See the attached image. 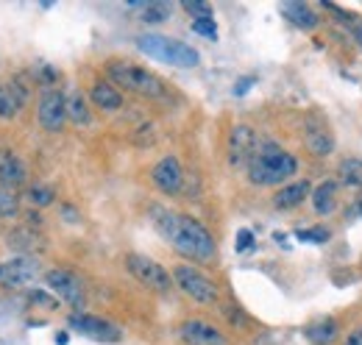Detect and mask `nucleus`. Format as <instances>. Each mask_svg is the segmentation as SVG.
Wrapping results in <instances>:
<instances>
[{
    "mask_svg": "<svg viewBox=\"0 0 362 345\" xmlns=\"http://www.w3.org/2000/svg\"><path fill=\"white\" fill-rule=\"evenodd\" d=\"M151 181H153V187H156L159 192H165V195L181 192V187H184V170H181L179 159H176V156L159 159V162L153 165V170H151Z\"/></svg>",
    "mask_w": 362,
    "mask_h": 345,
    "instance_id": "f8f14e48",
    "label": "nucleus"
},
{
    "mask_svg": "<svg viewBox=\"0 0 362 345\" xmlns=\"http://www.w3.org/2000/svg\"><path fill=\"white\" fill-rule=\"evenodd\" d=\"M25 181H28V170H25L23 159L17 153L0 151V187L14 192V189L25 187Z\"/></svg>",
    "mask_w": 362,
    "mask_h": 345,
    "instance_id": "4468645a",
    "label": "nucleus"
},
{
    "mask_svg": "<svg viewBox=\"0 0 362 345\" xmlns=\"http://www.w3.org/2000/svg\"><path fill=\"white\" fill-rule=\"evenodd\" d=\"M17 209H20L17 195H14L11 189L0 187V217H14V215H17Z\"/></svg>",
    "mask_w": 362,
    "mask_h": 345,
    "instance_id": "a878e982",
    "label": "nucleus"
},
{
    "mask_svg": "<svg viewBox=\"0 0 362 345\" xmlns=\"http://www.w3.org/2000/svg\"><path fill=\"white\" fill-rule=\"evenodd\" d=\"M192 31L206 37V40H218V28H215V20L212 17H204V20H192Z\"/></svg>",
    "mask_w": 362,
    "mask_h": 345,
    "instance_id": "cd10ccee",
    "label": "nucleus"
},
{
    "mask_svg": "<svg viewBox=\"0 0 362 345\" xmlns=\"http://www.w3.org/2000/svg\"><path fill=\"white\" fill-rule=\"evenodd\" d=\"M234 248H237V254H248L254 248V231L240 228L237 231V240H234Z\"/></svg>",
    "mask_w": 362,
    "mask_h": 345,
    "instance_id": "c756f323",
    "label": "nucleus"
},
{
    "mask_svg": "<svg viewBox=\"0 0 362 345\" xmlns=\"http://www.w3.org/2000/svg\"><path fill=\"white\" fill-rule=\"evenodd\" d=\"M254 84H257V78H254V76H245V78H240V81L234 84V95H245V92H248V89H251Z\"/></svg>",
    "mask_w": 362,
    "mask_h": 345,
    "instance_id": "2f4dec72",
    "label": "nucleus"
},
{
    "mask_svg": "<svg viewBox=\"0 0 362 345\" xmlns=\"http://www.w3.org/2000/svg\"><path fill=\"white\" fill-rule=\"evenodd\" d=\"M307 148H310L315 156L332 153V151H334V136H332V131L313 120V123L307 126Z\"/></svg>",
    "mask_w": 362,
    "mask_h": 345,
    "instance_id": "a211bd4d",
    "label": "nucleus"
},
{
    "mask_svg": "<svg viewBox=\"0 0 362 345\" xmlns=\"http://www.w3.org/2000/svg\"><path fill=\"white\" fill-rule=\"evenodd\" d=\"M173 284L179 287L187 298H192L195 303L209 306V303L218 301V284L209 281L201 270H195V267H189V264L173 267Z\"/></svg>",
    "mask_w": 362,
    "mask_h": 345,
    "instance_id": "423d86ee",
    "label": "nucleus"
},
{
    "mask_svg": "<svg viewBox=\"0 0 362 345\" xmlns=\"http://www.w3.org/2000/svg\"><path fill=\"white\" fill-rule=\"evenodd\" d=\"M298 170V159L287 151H281L271 139H259L257 142V153L248 162V178L257 187H273L287 181L290 175Z\"/></svg>",
    "mask_w": 362,
    "mask_h": 345,
    "instance_id": "f03ea898",
    "label": "nucleus"
},
{
    "mask_svg": "<svg viewBox=\"0 0 362 345\" xmlns=\"http://www.w3.org/2000/svg\"><path fill=\"white\" fill-rule=\"evenodd\" d=\"M257 131L251 126H234L228 134V165L231 168H248L251 156L257 153Z\"/></svg>",
    "mask_w": 362,
    "mask_h": 345,
    "instance_id": "9d476101",
    "label": "nucleus"
},
{
    "mask_svg": "<svg viewBox=\"0 0 362 345\" xmlns=\"http://www.w3.org/2000/svg\"><path fill=\"white\" fill-rule=\"evenodd\" d=\"M64 100H67V120H73L76 126H87L90 123V109H87L84 95L78 89H70L64 95Z\"/></svg>",
    "mask_w": 362,
    "mask_h": 345,
    "instance_id": "412c9836",
    "label": "nucleus"
},
{
    "mask_svg": "<svg viewBox=\"0 0 362 345\" xmlns=\"http://www.w3.org/2000/svg\"><path fill=\"white\" fill-rule=\"evenodd\" d=\"M40 273V262L31 257H14L8 262H0V284L6 287H25Z\"/></svg>",
    "mask_w": 362,
    "mask_h": 345,
    "instance_id": "9b49d317",
    "label": "nucleus"
},
{
    "mask_svg": "<svg viewBox=\"0 0 362 345\" xmlns=\"http://www.w3.org/2000/svg\"><path fill=\"white\" fill-rule=\"evenodd\" d=\"M126 267H129V273L134 276L136 281L142 284V287H148L151 293H170V287H173V276L156 262V259L151 257H142V254H129L126 257Z\"/></svg>",
    "mask_w": 362,
    "mask_h": 345,
    "instance_id": "39448f33",
    "label": "nucleus"
},
{
    "mask_svg": "<svg viewBox=\"0 0 362 345\" xmlns=\"http://www.w3.org/2000/svg\"><path fill=\"white\" fill-rule=\"evenodd\" d=\"M67 326L76 329L78 334L95 340V343H120L123 340V332L115 323H109L103 317H95V315H81V312L78 315H70L67 317Z\"/></svg>",
    "mask_w": 362,
    "mask_h": 345,
    "instance_id": "0eeeda50",
    "label": "nucleus"
},
{
    "mask_svg": "<svg viewBox=\"0 0 362 345\" xmlns=\"http://www.w3.org/2000/svg\"><path fill=\"white\" fill-rule=\"evenodd\" d=\"M67 340H70V337H67V334H64V332H62V334H59V337H56V343H59V345H67Z\"/></svg>",
    "mask_w": 362,
    "mask_h": 345,
    "instance_id": "f704fd0d",
    "label": "nucleus"
},
{
    "mask_svg": "<svg viewBox=\"0 0 362 345\" xmlns=\"http://www.w3.org/2000/svg\"><path fill=\"white\" fill-rule=\"evenodd\" d=\"M337 178H340L346 187H362V159H357V156L346 159V162L337 168Z\"/></svg>",
    "mask_w": 362,
    "mask_h": 345,
    "instance_id": "4be33fe9",
    "label": "nucleus"
},
{
    "mask_svg": "<svg viewBox=\"0 0 362 345\" xmlns=\"http://www.w3.org/2000/svg\"><path fill=\"white\" fill-rule=\"evenodd\" d=\"M37 120L45 131H62L67 123V100L59 89L47 86L37 103Z\"/></svg>",
    "mask_w": 362,
    "mask_h": 345,
    "instance_id": "1a4fd4ad",
    "label": "nucleus"
},
{
    "mask_svg": "<svg viewBox=\"0 0 362 345\" xmlns=\"http://www.w3.org/2000/svg\"><path fill=\"white\" fill-rule=\"evenodd\" d=\"M357 212H360V215H362V198H360V201H357Z\"/></svg>",
    "mask_w": 362,
    "mask_h": 345,
    "instance_id": "c9c22d12",
    "label": "nucleus"
},
{
    "mask_svg": "<svg viewBox=\"0 0 362 345\" xmlns=\"http://www.w3.org/2000/svg\"><path fill=\"white\" fill-rule=\"evenodd\" d=\"M296 237H298L301 242H329V237H332V234L320 226V228H307V231L301 228V231H296Z\"/></svg>",
    "mask_w": 362,
    "mask_h": 345,
    "instance_id": "c85d7f7f",
    "label": "nucleus"
},
{
    "mask_svg": "<svg viewBox=\"0 0 362 345\" xmlns=\"http://www.w3.org/2000/svg\"><path fill=\"white\" fill-rule=\"evenodd\" d=\"M28 301L40 303V306H47V309H53V306H56V298H47L42 290H31V293H28Z\"/></svg>",
    "mask_w": 362,
    "mask_h": 345,
    "instance_id": "7c9ffc66",
    "label": "nucleus"
},
{
    "mask_svg": "<svg viewBox=\"0 0 362 345\" xmlns=\"http://www.w3.org/2000/svg\"><path fill=\"white\" fill-rule=\"evenodd\" d=\"M90 100L103 112H117L123 106V92L112 81H95L90 89Z\"/></svg>",
    "mask_w": 362,
    "mask_h": 345,
    "instance_id": "dca6fc26",
    "label": "nucleus"
},
{
    "mask_svg": "<svg viewBox=\"0 0 362 345\" xmlns=\"http://www.w3.org/2000/svg\"><path fill=\"white\" fill-rule=\"evenodd\" d=\"M313 209L315 215H332L337 209V184L323 181L313 189Z\"/></svg>",
    "mask_w": 362,
    "mask_h": 345,
    "instance_id": "6ab92c4d",
    "label": "nucleus"
},
{
    "mask_svg": "<svg viewBox=\"0 0 362 345\" xmlns=\"http://www.w3.org/2000/svg\"><path fill=\"white\" fill-rule=\"evenodd\" d=\"M170 17V6L168 3H148L145 8H142V20L145 23H162V20H168Z\"/></svg>",
    "mask_w": 362,
    "mask_h": 345,
    "instance_id": "393cba45",
    "label": "nucleus"
},
{
    "mask_svg": "<svg viewBox=\"0 0 362 345\" xmlns=\"http://www.w3.org/2000/svg\"><path fill=\"white\" fill-rule=\"evenodd\" d=\"M45 281H47V287L53 290L56 301L67 303V306H73V309L84 306V284H81L78 276H73L70 270H62V267L47 270Z\"/></svg>",
    "mask_w": 362,
    "mask_h": 345,
    "instance_id": "6e6552de",
    "label": "nucleus"
},
{
    "mask_svg": "<svg viewBox=\"0 0 362 345\" xmlns=\"http://www.w3.org/2000/svg\"><path fill=\"white\" fill-rule=\"evenodd\" d=\"M25 201L34 204V206H50L56 201V195H53V189L45 187V184H31L25 189Z\"/></svg>",
    "mask_w": 362,
    "mask_h": 345,
    "instance_id": "5701e85b",
    "label": "nucleus"
},
{
    "mask_svg": "<svg viewBox=\"0 0 362 345\" xmlns=\"http://www.w3.org/2000/svg\"><path fill=\"white\" fill-rule=\"evenodd\" d=\"M181 6H184V11H189L195 20L212 17V6H209V3H204V0H184Z\"/></svg>",
    "mask_w": 362,
    "mask_h": 345,
    "instance_id": "bb28decb",
    "label": "nucleus"
},
{
    "mask_svg": "<svg viewBox=\"0 0 362 345\" xmlns=\"http://www.w3.org/2000/svg\"><path fill=\"white\" fill-rule=\"evenodd\" d=\"M179 337L187 345H228L226 334L206 320H184L179 326Z\"/></svg>",
    "mask_w": 362,
    "mask_h": 345,
    "instance_id": "ddd939ff",
    "label": "nucleus"
},
{
    "mask_svg": "<svg viewBox=\"0 0 362 345\" xmlns=\"http://www.w3.org/2000/svg\"><path fill=\"white\" fill-rule=\"evenodd\" d=\"M281 14L293 23V25H298V28H307V31H313L317 28V14L310 8V6H304V3H296V0H290V3H281Z\"/></svg>",
    "mask_w": 362,
    "mask_h": 345,
    "instance_id": "f3484780",
    "label": "nucleus"
},
{
    "mask_svg": "<svg viewBox=\"0 0 362 345\" xmlns=\"http://www.w3.org/2000/svg\"><path fill=\"white\" fill-rule=\"evenodd\" d=\"M136 47L156 59V62H165V64H173V67H195L201 62L198 50L189 47L181 40H173V37H162V34H142L136 37Z\"/></svg>",
    "mask_w": 362,
    "mask_h": 345,
    "instance_id": "20e7f679",
    "label": "nucleus"
},
{
    "mask_svg": "<svg viewBox=\"0 0 362 345\" xmlns=\"http://www.w3.org/2000/svg\"><path fill=\"white\" fill-rule=\"evenodd\" d=\"M106 76L117 89H129L142 98H165V92H168V86L159 76H153L151 70H145L139 64L123 62V59H112L106 64Z\"/></svg>",
    "mask_w": 362,
    "mask_h": 345,
    "instance_id": "7ed1b4c3",
    "label": "nucleus"
},
{
    "mask_svg": "<svg viewBox=\"0 0 362 345\" xmlns=\"http://www.w3.org/2000/svg\"><path fill=\"white\" fill-rule=\"evenodd\" d=\"M313 195V184L304 178V181H293V184H284L276 195H273V206L276 209H296L301 206L307 198Z\"/></svg>",
    "mask_w": 362,
    "mask_h": 345,
    "instance_id": "2eb2a0df",
    "label": "nucleus"
},
{
    "mask_svg": "<svg viewBox=\"0 0 362 345\" xmlns=\"http://www.w3.org/2000/svg\"><path fill=\"white\" fill-rule=\"evenodd\" d=\"M153 223H156L159 234L179 251L181 257L192 259V262H212L215 259V251H218L215 240L198 220L168 212V209H153Z\"/></svg>",
    "mask_w": 362,
    "mask_h": 345,
    "instance_id": "f257e3e1",
    "label": "nucleus"
},
{
    "mask_svg": "<svg viewBox=\"0 0 362 345\" xmlns=\"http://www.w3.org/2000/svg\"><path fill=\"white\" fill-rule=\"evenodd\" d=\"M354 40H357V45L362 47V23L357 25V28H354Z\"/></svg>",
    "mask_w": 362,
    "mask_h": 345,
    "instance_id": "72a5a7b5",
    "label": "nucleus"
},
{
    "mask_svg": "<svg viewBox=\"0 0 362 345\" xmlns=\"http://www.w3.org/2000/svg\"><path fill=\"white\" fill-rule=\"evenodd\" d=\"M343 345H362V326L349 332V337H343Z\"/></svg>",
    "mask_w": 362,
    "mask_h": 345,
    "instance_id": "473e14b6",
    "label": "nucleus"
},
{
    "mask_svg": "<svg viewBox=\"0 0 362 345\" xmlns=\"http://www.w3.org/2000/svg\"><path fill=\"white\" fill-rule=\"evenodd\" d=\"M20 109H23V106H20L17 98L11 95L8 84H0V120H11V117H17Z\"/></svg>",
    "mask_w": 362,
    "mask_h": 345,
    "instance_id": "b1692460",
    "label": "nucleus"
},
{
    "mask_svg": "<svg viewBox=\"0 0 362 345\" xmlns=\"http://www.w3.org/2000/svg\"><path fill=\"white\" fill-rule=\"evenodd\" d=\"M307 340L313 345H334L337 343V337H340V329H337V323L329 317H323V320H315V323H310L307 326Z\"/></svg>",
    "mask_w": 362,
    "mask_h": 345,
    "instance_id": "aec40b11",
    "label": "nucleus"
}]
</instances>
